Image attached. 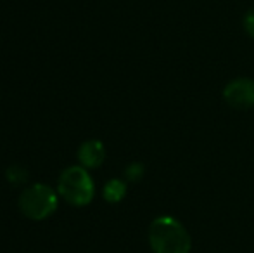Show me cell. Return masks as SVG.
<instances>
[{"label": "cell", "mask_w": 254, "mask_h": 253, "mask_svg": "<svg viewBox=\"0 0 254 253\" xmlns=\"http://www.w3.org/2000/svg\"><path fill=\"white\" fill-rule=\"evenodd\" d=\"M149 243L154 253H190L192 240L178 219L161 215L149 227Z\"/></svg>", "instance_id": "6da1fadb"}, {"label": "cell", "mask_w": 254, "mask_h": 253, "mask_svg": "<svg viewBox=\"0 0 254 253\" xmlns=\"http://www.w3.org/2000/svg\"><path fill=\"white\" fill-rule=\"evenodd\" d=\"M57 192L73 206H85L94 199L95 186L90 173L81 165L66 169L57 180Z\"/></svg>", "instance_id": "7a4b0ae2"}, {"label": "cell", "mask_w": 254, "mask_h": 253, "mask_svg": "<svg viewBox=\"0 0 254 253\" xmlns=\"http://www.w3.org/2000/svg\"><path fill=\"white\" fill-rule=\"evenodd\" d=\"M57 208V194L47 184L28 186L19 196V210L31 220H44Z\"/></svg>", "instance_id": "3957f363"}, {"label": "cell", "mask_w": 254, "mask_h": 253, "mask_svg": "<svg viewBox=\"0 0 254 253\" xmlns=\"http://www.w3.org/2000/svg\"><path fill=\"white\" fill-rule=\"evenodd\" d=\"M223 99L235 109H249L254 106V80L248 77L235 78L223 88Z\"/></svg>", "instance_id": "277c9868"}, {"label": "cell", "mask_w": 254, "mask_h": 253, "mask_svg": "<svg viewBox=\"0 0 254 253\" xmlns=\"http://www.w3.org/2000/svg\"><path fill=\"white\" fill-rule=\"evenodd\" d=\"M78 160H80V165L85 167L87 170L99 169L104 163V160H106V148L97 139L85 141L78 149Z\"/></svg>", "instance_id": "5b68a950"}, {"label": "cell", "mask_w": 254, "mask_h": 253, "mask_svg": "<svg viewBox=\"0 0 254 253\" xmlns=\"http://www.w3.org/2000/svg\"><path fill=\"white\" fill-rule=\"evenodd\" d=\"M102 196L107 203H120L127 196V182L120 179H111L102 189Z\"/></svg>", "instance_id": "8992f818"}, {"label": "cell", "mask_w": 254, "mask_h": 253, "mask_svg": "<svg viewBox=\"0 0 254 253\" xmlns=\"http://www.w3.org/2000/svg\"><path fill=\"white\" fill-rule=\"evenodd\" d=\"M5 177L10 184L14 186H21V184H26L28 182V172L24 167L21 165H12L5 170Z\"/></svg>", "instance_id": "52a82bcc"}, {"label": "cell", "mask_w": 254, "mask_h": 253, "mask_svg": "<svg viewBox=\"0 0 254 253\" xmlns=\"http://www.w3.org/2000/svg\"><path fill=\"white\" fill-rule=\"evenodd\" d=\"M144 173H145L144 165L138 162H133L127 167V170H125V179H127L128 182H138V180L144 177Z\"/></svg>", "instance_id": "ba28073f"}, {"label": "cell", "mask_w": 254, "mask_h": 253, "mask_svg": "<svg viewBox=\"0 0 254 253\" xmlns=\"http://www.w3.org/2000/svg\"><path fill=\"white\" fill-rule=\"evenodd\" d=\"M242 26H244L246 33L251 38H254V7L246 12L244 19H242Z\"/></svg>", "instance_id": "9c48e42d"}]
</instances>
